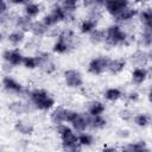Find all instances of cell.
<instances>
[{"label": "cell", "instance_id": "cell-1", "mask_svg": "<svg viewBox=\"0 0 152 152\" xmlns=\"http://www.w3.org/2000/svg\"><path fill=\"white\" fill-rule=\"evenodd\" d=\"M135 40L132 33H128L119 24H112L106 28L104 45L109 48H115L120 45H129Z\"/></svg>", "mask_w": 152, "mask_h": 152}, {"label": "cell", "instance_id": "cell-2", "mask_svg": "<svg viewBox=\"0 0 152 152\" xmlns=\"http://www.w3.org/2000/svg\"><path fill=\"white\" fill-rule=\"evenodd\" d=\"M78 43H80V38L74 30L62 28L52 45V51L57 55H63L75 49Z\"/></svg>", "mask_w": 152, "mask_h": 152}, {"label": "cell", "instance_id": "cell-3", "mask_svg": "<svg viewBox=\"0 0 152 152\" xmlns=\"http://www.w3.org/2000/svg\"><path fill=\"white\" fill-rule=\"evenodd\" d=\"M28 100L32 107H34L38 110L48 112L53 108L55 106V99L45 90L42 88H36L28 91Z\"/></svg>", "mask_w": 152, "mask_h": 152}, {"label": "cell", "instance_id": "cell-4", "mask_svg": "<svg viewBox=\"0 0 152 152\" xmlns=\"http://www.w3.org/2000/svg\"><path fill=\"white\" fill-rule=\"evenodd\" d=\"M42 20L44 21V24L46 26H49L51 28V27H55L56 25H58L59 23L70 20V17L65 13V11L62 8V6L59 5V2H55L50 7V12L46 13L43 17Z\"/></svg>", "mask_w": 152, "mask_h": 152}, {"label": "cell", "instance_id": "cell-5", "mask_svg": "<svg viewBox=\"0 0 152 152\" xmlns=\"http://www.w3.org/2000/svg\"><path fill=\"white\" fill-rule=\"evenodd\" d=\"M38 58V68L45 74V75H52L57 70V65L52 58V56L46 51H39L37 52Z\"/></svg>", "mask_w": 152, "mask_h": 152}, {"label": "cell", "instance_id": "cell-6", "mask_svg": "<svg viewBox=\"0 0 152 152\" xmlns=\"http://www.w3.org/2000/svg\"><path fill=\"white\" fill-rule=\"evenodd\" d=\"M109 61L110 58H108L107 56H97L91 58L90 62L88 63V72L94 76L102 75L108 70Z\"/></svg>", "mask_w": 152, "mask_h": 152}, {"label": "cell", "instance_id": "cell-7", "mask_svg": "<svg viewBox=\"0 0 152 152\" xmlns=\"http://www.w3.org/2000/svg\"><path fill=\"white\" fill-rule=\"evenodd\" d=\"M65 86L72 89H78L83 87V76L76 69H66L63 72Z\"/></svg>", "mask_w": 152, "mask_h": 152}, {"label": "cell", "instance_id": "cell-8", "mask_svg": "<svg viewBox=\"0 0 152 152\" xmlns=\"http://www.w3.org/2000/svg\"><path fill=\"white\" fill-rule=\"evenodd\" d=\"M2 88L7 93H11V94H15V95H23L25 93V88L24 86L18 82L15 78H13L12 76L10 75H5L2 77Z\"/></svg>", "mask_w": 152, "mask_h": 152}, {"label": "cell", "instance_id": "cell-9", "mask_svg": "<svg viewBox=\"0 0 152 152\" xmlns=\"http://www.w3.org/2000/svg\"><path fill=\"white\" fill-rule=\"evenodd\" d=\"M24 55L23 52L18 49V48H13V49H6L2 52V58L4 62L11 64L12 66H18L20 64H23L24 61Z\"/></svg>", "mask_w": 152, "mask_h": 152}, {"label": "cell", "instance_id": "cell-10", "mask_svg": "<svg viewBox=\"0 0 152 152\" xmlns=\"http://www.w3.org/2000/svg\"><path fill=\"white\" fill-rule=\"evenodd\" d=\"M148 61H150L148 52L144 49H137L129 56V62L134 68H145Z\"/></svg>", "mask_w": 152, "mask_h": 152}, {"label": "cell", "instance_id": "cell-11", "mask_svg": "<svg viewBox=\"0 0 152 152\" xmlns=\"http://www.w3.org/2000/svg\"><path fill=\"white\" fill-rule=\"evenodd\" d=\"M56 132L58 133L61 138V144L65 142H72V141H78V135L75 133L74 129H71L69 126L65 124H59L56 126Z\"/></svg>", "mask_w": 152, "mask_h": 152}, {"label": "cell", "instance_id": "cell-12", "mask_svg": "<svg viewBox=\"0 0 152 152\" xmlns=\"http://www.w3.org/2000/svg\"><path fill=\"white\" fill-rule=\"evenodd\" d=\"M127 6H129V2L126 1V0H106L104 5H103V8L112 17H115L116 14H119Z\"/></svg>", "mask_w": 152, "mask_h": 152}, {"label": "cell", "instance_id": "cell-13", "mask_svg": "<svg viewBox=\"0 0 152 152\" xmlns=\"http://www.w3.org/2000/svg\"><path fill=\"white\" fill-rule=\"evenodd\" d=\"M139 14V10L133 7V6H127L126 8H124L119 14H116L114 18V21L116 24H125V23H128L131 21L135 15Z\"/></svg>", "mask_w": 152, "mask_h": 152}, {"label": "cell", "instance_id": "cell-14", "mask_svg": "<svg viewBox=\"0 0 152 152\" xmlns=\"http://www.w3.org/2000/svg\"><path fill=\"white\" fill-rule=\"evenodd\" d=\"M72 129L76 132H86L87 128H89V114L88 113H78V115L75 118V120L71 122Z\"/></svg>", "mask_w": 152, "mask_h": 152}, {"label": "cell", "instance_id": "cell-15", "mask_svg": "<svg viewBox=\"0 0 152 152\" xmlns=\"http://www.w3.org/2000/svg\"><path fill=\"white\" fill-rule=\"evenodd\" d=\"M13 24H14L15 28L21 30L23 32L27 33V32H31V30H32L33 20H32L31 18H28L27 15L21 14V15H15Z\"/></svg>", "mask_w": 152, "mask_h": 152}, {"label": "cell", "instance_id": "cell-16", "mask_svg": "<svg viewBox=\"0 0 152 152\" xmlns=\"http://www.w3.org/2000/svg\"><path fill=\"white\" fill-rule=\"evenodd\" d=\"M66 110H68V108H64L62 106L55 107L50 113V120L52 121V124H55L56 126L59 124H65L66 122Z\"/></svg>", "mask_w": 152, "mask_h": 152}, {"label": "cell", "instance_id": "cell-17", "mask_svg": "<svg viewBox=\"0 0 152 152\" xmlns=\"http://www.w3.org/2000/svg\"><path fill=\"white\" fill-rule=\"evenodd\" d=\"M31 103L24 102V101H12L11 103H8V109L10 112H12L15 115H21V114H26L31 110Z\"/></svg>", "mask_w": 152, "mask_h": 152}, {"label": "cell", "instance_id": "cell-18", "mask_svg": "<svg viewBox=\"0 0 152 152\" xmlns=\"http://www.w3.org/2000/svg\"><path fill=\"white\" fill-rule=\"evenodd\" d=\"M148 77V70L146 68H134L131 72V81L135 86L142 84Z\"/></svg>", "mask_w": 152, "mask_h": 152}, {"label": "cell", "instance_id": "cell-19", "mask_svg": "<svg viewBox=\"0 0 152 152\" xmlns=\"http://www.w3.org/2000/svg\"><path fill=\"white\" fill-rule=\"evenodd\" d=\"M23 10H24V14H25V15H27V17L31 18V19H33V18H37V17L40 14L43 7H42V5H40L39 2L27 1V2L24 5V8H23Z\"/></svg>", "mask_w": 152, "mask_h": 152}, {"label": "cell", "instance_id": "cell-20", "mask_svg": "<svg viewBox=\"0 0 152 152\" xmlns=\"http://www.w3.org/2000/svg\"><path fill=\"white\" fill-rule=\"evenodd\" d=\"M50 31H51V28H50L49 26H46L43 20H36V21H33L31 33H32L36 38L45 37V36L50 34Z\"/></svg>", "mask_w": 152, "mask_h": 152}, {"label": "cell", "instance_id": "cell-21", "mask_svg": "<svg viewBox=\"0 0 152 152\" xmlns=\"http://www.w3.org/2000/svg\"><path fill=\"white\" fill-rule=\"evenodd\" d=\"M126 59L124 58H114V59H110L109 61V64H108V72L112 74V75H119L121 74L125 68H126Z\"/></svg>", "mask_w": 152, "mask_h": 152}, {"label": "cell", "instance_id": "cell-22", "mask_svg": "<svg viewBox=\"0 0 152 152\" xmlns=\"http://www.w3.org/2000/svg\"><path fill=\"white\" fill-rule=\"evenodd\" d=\"M14 129L21 135H31L34 131V126L26 120L19 119L14 122Z\"/></svg>", "mask_w": 152, "mask_h": 152}, {"label": "cell", "instance_id": "cell-23", "mask_svg": "<svg viewBox=\"0 0 152 152\" xmlns=\"http://www.w3.org/2000/svg\"><path fill=\"white\" fill-rule=\"evenodd\" d=\"M25 38H26V33L23 32L21 30H18V28L12 30V31L7 34V40H8V43H11L13 46H19V45H21V44L25 42Z\"/></svg>", "mask_w": 152, "mask_h": 152}, {"label": "cell", "instance_id": "cell-24", "mask_svg": "<svg viewBox=\"0 0 152 152\" xmlns=\"http://www.w3.org/2000/svg\"><path fill=\"white\" fill-rule=\"evenodd\" d=\"M106 110V106L102 101L99 100H93L88 103L87 106V113L91 116H96V115H102Z\"/></svg>", "mask_w": 152, "mask_h": 152}, {"label": "cell", "instance_id": "cell-25", "mask_svg": "<svg viewBox=\"0 0 152 152\" xmlns=\"http://www.w3.org/2000/svg\"><path fill=\"white\" fill-rule=\"evenodd\" d=\"M97 23H99V21H96V20H94V19H91V18H86V19H83V20L80 23V26H78L80 32H81L82 34H90L94 30L97 28Z\"/></svg>", "mask_w": 152, "mask_h": 152}, {"label": "cell", "instance_id": "cell-26", "mask_svg": "<svg viewBox=\"0 0 152 152\" xmlns=\"http://www.w3.org/2000/svg\"><path fill=\"white\" fill-rule=\"evenodd\" d=\"M138 15H139V20H140L142 27L152 28V8L151 7L140 10Z\"/></svg>", "mask_w": 152, "mask_h": 152}, {"label": "cell", "instance_id": "cell-27", "mask_svg": "<svg viewBox=\"0 0 152 152\" xmlns=\"http://www.w3.org/2000/svg\"><path fill=\"white\" fill-rule=\"evenodd\" d=\"M133 122H134L135 126L145 128V127H147L152 124V118L147 113H137L133 118Z\"/></svg>", "mask_w": 152, "mask_h": 152}, {"label": "cell", "instance_id": "cell-28", "mask_svg": "<svg viewBox=\"0 0 152 152\" xmlns=\"http://www.w3.org/2000/svg\"><path fill=\"white\" fill-rule=\"evenodd\" d=\"M124 96L122 91L119 89V88H107L104 91H103V97L104 100H107L108 102H116L119 101L121 97Z\"/></svg>", "mask_w": 152, "mask_h": 152}, {"label": "cell", "instance_id": "cell-29", "mask_svg": "<svg viewBox=\"0 0 152 152\" xmlns=\"http://www.w3.org/2000/svg\"><path fill=\"white\" fill-rule=\"evenodd\" d=\"M59 5L65 11V13L70 17V20H72L74 19V13L78 8V2L75 1V0H63V1L59 2Z\"/></svg>", "mask_w": 152, "mask_h": 152}, {"label": "cell", "instance_id": "cell-30", "mask_svg": "<svg viewBox=\"0 0 152 152\" xmlns=\"http://www.w3.org/2000/svg\"><path fill=\"white\" fill-rule=\"evenodd\" d=\"M139 43L142 46H145V48L152 46V28H150V27H142L141 26Z\"/></svg>", "mask_w": 152, "mask_h": 152}, {"label": "cell", "instance_id": "cell-31", "mask_svg": "<svg viewBox=\"0 0 152 152\" xmlns=\"http://www.w3.org/2000/svg\"><path fill=\"white\" fill-rule=\"evenodd\" d=\"M89 42L93 45H99L101 43H104L106 39V30H101V28H96L90 34H89Z\"/></svg>", "mask_w": 152, "mask_h": 152}, {"label": "cell", "instance_id": "cell-32", "mask_svg": "<svg viewBox=\"0 0 152 152\" xmlns=\"http://www.w3.org/2000/svg\"><path fill=\"white\" fill-rule=\"evenodd\" d=\"M107 125V120L102 115L91 116L89 115V128L91 129H102Z\"/></svg>", "mask_w": 152, "mask_h": 152}, {"label": "cell", "instance_id": "cell-33", "mask_svg": "<svg viewBox=\"0 0 152 152\" xmlns=\"http://www.w3.org/2000/svg\"><path fill=\"white\" fill-rule=\"evenodd\" d=\"M23 65L28 69V70H33L36 68H38V58L37 56H25L24 61H23Z\"/></svg>", "mask_w": 152, "mask_h": 152}, {"label": "cell", "instance_id": "cell-34", "mask_svg": "<svg viewBox=\"0 0 152 152\" xmlns=\"http://www.w3.org/2000/svg\"><path fill=\"white\" fill-rule=\"evenodd\" d=\"M78 142L84 147H88V146H91L93 142H94V137L93 134L90 133H86V132H82L78 134Z\"/></svg>", "mask_w": 152, "mask_h": 152}, {"label": "cell", "instance_id": "cell-35", "mask_svg": "<svg viewBox=\"0 0 152 152\" xmlns=\"http://www.w3.org/2000/svg\"><path fill=\"white\" fill-rule=\"evenodd\" d=\"M61 145H62V150L64 152H81L82 147H83L78 141L65 142V144H61Z\"/></svg>", "mask_w": 152, "mask_h": 152}, {"label": "cell", "instance_id": "cell-36", "mask_svg": "<svg viewBox=\"0 0 152 152\" xmlns=\"http://www.w3.org/2000/svg\"><path fill=\"white\" fill-rule=\"evenodd\" d=\"M134 115H135V114H134L133 110L129 109V108H122V109L119 110V118H120L122 121H131V120H133Z\"/></svg>", "mask_w": 152, "mask_h": 152}, {"label": "cell", "instance_id": "cell-37", "mask_svg": "<svg viewBox=\"0 0 152 152\" xmlns=\"http://www.w3.org/2000/svg\"><path fill=\"white\" fill-rule=\"evenodd\" d=\"M134 147L137 152H150V148L147 146V144L144 140H139L134 142Z\"/></svg>", "mask_w": 152, "mask_h": 152}, {"label": "cell", "instance_id": "cell-38", "mask_svg": "<svg viewBox=\"0 0 152 152\" xmlns=\"http://www.w3.org/2000/svg\"><path fill=\"white\" fill-rule=\"evenodd\" d=\"M139 97H140V95H139V93L138 91H135V90H132V91H129L127 95H126V99H127V101H129V102H137L138 100H139Z\"/></svg>", "mask_w": 152, "mask_h": 152}, {"label": "cell", "instance_id": "cell-39", "mask_svg": "<svg viewBox=\"0 0 152 152\" xmlns=\"http://www.w3.org/2000/svg\"><path fill=\"white\" fill-rule=\"evenodd\" d=\"M120 152H137L135 147H134V142L131 144H126L120 148Z\"/></svg>", "mask_w": 152, "mask_h": 152}, {"label": "cell", "instance_id": "cell-40", "mask_svg": "<svg viewBox=\"0 0 152 152\" xmlns=\"http://www.w3.org/2000/svg\"><path fill=\"white\" fill-rule=\"evenodd\" d=\"M38 46H39V44H38V42L36 39H31L26 44V49L27 50H38Z\"/></svg>", "mask_w": 152, "mask_h": 152}, {"label": "cell", "instance_id": "cell-41", "mask_svg": "<svg viewBox=\"0 0 152 152\" xmlns=\"http://www.w3.org/2000/svg\"><path fill=\"white\" fill-rule=\"evenodd\" d=\"M118 135L120 138H122V139H126V138L129 137V131L128 129H125V128H121V129L118 131Z\"/></svg>", "mask_w": 152, "mask_h": 152}, {"label": "cell", "instance_id": "cell-42", "mask_svg": "<svg viewBox=\"0 0 152 152\" xmlns=\"http://www.w3.org/2000/svg\"><path fill=\"white\" fill-rule=\"evenodd\" d=\"M102 152H120V150H118L114 146H104L102 148Z\"/></svg>", "mask_w": 152, "mask_h": 152}, {"label": "cell", "instance_id": "cell-43", "mask_svg": "<svg viewBox=\"0 0 152 152\" xmlns=\"http://www.w3.org/2000/svg\"><path fill=\"white\" fill-rule=\"evenodd\" d=\"M12 68H13V66H12L11 64H8V63H6V62H4V66H2V70H4L5 72H10Z\"/></svg>", "mask_w": 152, "mask_h": 152}, {"label": "cell", "instance_id": "cell-44", "mask_svg": "<svg viewBox=\"0 0 152 152\" xmlns=\"http://www.w3.org/2000/svg\"><path fill=\"white\" fill-rule=\"evenodd\" d=\"M147 97H148V101H150V102H152V87H151V89L148 90V94H147Z\"/></svg>", "mask_w": 152, "mask_h": 152}, {"label": "cell", "instance_id": "cell-45", "mask_svg": "<svg viewBox=\"0 0 152 152\" xmlns=\"http://www.w3.org/2000/svg\"><path fill=\"white\" fill-rule=\"evenodd\" d=\"M148 56H150V59H152V51L148 52Z\"/></svg>", "mask_w": 152, "mask_h": 152}]
</instances>
